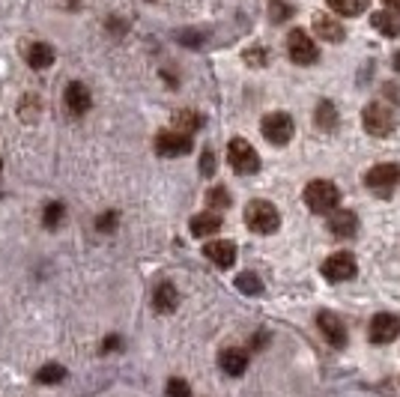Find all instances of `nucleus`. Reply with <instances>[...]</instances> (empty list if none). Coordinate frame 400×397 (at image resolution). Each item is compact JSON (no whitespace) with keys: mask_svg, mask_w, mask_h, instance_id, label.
I'll return each instance as SVG.
<instances>
[{"mask_svg":"<svg viewBox=\"0 0 400 397\" xmlns=\"http://www.w3.org/2000/svg\"><path fill=\"white\" fill-rule=\"evenodd\" d=\"M245 225L260 236H269L281 227V215L269 201H251L248 206H245Z\"/></svg>","mask_w":400,"mask_h":397,"instance_id":"f257e3e1","label":"nucleus"},{"mask_svg":"<svg viewBox=\"0 0 400 397\" xmlns=\"http://www.w3.org/2000/svg\"><path fill=\"white\" fill-rule=\"evenodd\" d=\"M305 203H308V209L317 215H325V212L332 215L341 203V192L334 183H329V179H314V183H308V188H305Z\"/></svg>","mask_w":400,"mask_h":397,"instance_id":"f03ea898","label":"nucleus"},{"mask_svg":"<svg viewBox=\"0 0 400 397\" xmlns=\"http://www.w3.org/2000/svg\"><path fill=\"white\" fill-rule=\"evenodd\" d=\"M362 126L367 135H373V138H388L391 131H395L397 126V120H395V114H391V107L388 105H382V102H371L362 111Z\"/></svg>","mask_w":400,"mask_h":397,"instance_id":"7ed1b4c3","label":"nucleus"},{"mask_svg":"<svg viewBox=\"0 0 400 397\" xmlns=\"http://www.w3.org/2000/svg\"><path fill=\"white\" fill-rule=\"evenodd\" d=\"M400 183V168L391 162H382V164H373L371 170L364 173V185L371 188L377 197H391V192L397 188Z\"/></svg>","mask_w":400,"mask_h":397,"instance_id":"20e7f679","label":"nucleus"},{"mask_svg":"<svg viewBox=\"0 0 400 397\" xmlns=\"http://www.w3.org/2000/svg\"><path fill=\"white\" fill-rule=\"evenodd\" d=\"M227 162H230V168L236 173H242V177L260 170V155L245 138H233L230 144H227Z\"/></svg>","mask_w":400,"mask_h":397,"instance_id":"39448f33","label":"nucleus"},{"mask_svg":"<svg viewBox=\"0 0 400 397\" xmlns=\"http://www.w3.org/2000/svg\"><path fill=\"white\" fill-rule=\"evenodd\" d=\"M260 131H263V138L269 140V144L284 146V144H290V138H293V131H296V126H293L290 114L272 111V114H266V117H263V123H260Z\"/></svg>","mask_w":400,"mask_h":397,"instance_id":"423d86ee","label":"nucleus"},{"mask_svg":"<svg viewBox=\"0 0 400 397\" xmlns=\"http://www.w3.org/2000/svg\"><path fill=\"white\" fill-rule=\"evenodd\" d=\"M287 54L296 66H314L320 60V48L314 45V39L305 30H290L287 36Z\"/></svg>","mask_w":400,"mask_h":397,"instance_id":"0eeeda50","label":"nucleus"},{"mask_svg":"<svg viewBox=\"0 0 400 397\" xmlns=\"http://www.w3.org/2000/svg\"><path fill=\"white\" fill-rule=\"evenodd\" d=\"M320 272H323L325 281H332V284H344V281L356 278L358 266H356V257L349 251H338V254H332V257L323 263Z\"/></svg>","mask_w":400,"mask_h":397,"instance_id":"6e6552de","label":"nucleus"},{"mask_svg":"<svg viewBox=\"0 0 400 397\" xmlns=\"http://www.w3.org/2000/svg\"><path fill=\"white\" fill-rule=\"evenodd\" d=\"M317 329H320V335L334 346V350H344L347 346V329H344V322H341L338 313L320 311L317 313Z\"/></svg>","mask_w":400,"mask_h":397,"instance_id":"1a4fd4ad","label":"nucleus"},{"mask_svg":"<svg viewBox=\"0 0 400 397\" xmlns=\"http://www.w3.org/2000/svg\"><path fill=\"white\" fill-rule=\"evenodd\" d=\"M191 146H194L191 135H185V131H176V129L174 131H159V138H156V150L161 155H168V159L191 153Z\"/></svg>","mask_w":400,"mask_h":397,"instance_id":"9d476101","label":"nucleus"},{"mask_svg":"<svg viewBox=\"0 0 400 397\" xmlns=\"http://www.w3.org/2000/svg\"><path fill=\"white\" fill-rule=\"evenodd\" d=\"M397 335H400V317H395V313H377L371 320V326H367V337L373 344H391Z\"/></svg>","mask_w":400,"mask_h":397,"instance_id":"9b49d317","label":"nucleus"},{"mask_svg":"<svg viewBox=\"0 0 400 397\" xmlns=\"http://www.w3.org/2000/svg\"><path fill=\"white\" fill-rule=\"evenodd\" d=\"M63 102H66V111L72 117H84L90 107H93V96H90V90L81 84V81H72V84H66Z\"/></svg>","mask_w":400,"mask_h":397,"instance_id":"f8f14e48","label":"nucleus"},{"mask_svg":"<svg viewBox=\"0 0 400 397\" xmlns=\"http://www.w3.org/2000/svg\"><path fill=\"white\" fill-rule=\"evenodd\" d=\"M203 254L206 260H212L218 269H230L236 263V245L227 242V239H212V242L203 245Z\"/></svg>","mask_w":400,"mask_h":397,"instance_id":"ddd939ff","label":"nucleus"},{"mask_svg":"<svg viewBox=\"0 0 400 397\" xmlns=\"http://www.w3.org/2000/svg\"><path fill=\"white\" fill-rule=\"evenodd\" d=\"M314 33L320 39H325V42H344V36H347L344 24L334 21L332 15H323V12L314 15Z\"/></svg>","mask_w":400,"mask_h":397,"instance_id":"4468645a","label":"nucleus"},{"mask_svg":"<svg viewBox=\"0 0 400 397\" xmlns=\"http://www.w3.org/2000/svg\"><path fill=\"white\" fill-rule=\"evenodd\" d=\"M329 230H332V236H338V239H349L358 230V218H356V212H349V209H334L329 215Z\"/></svg>","mask_w":400,"mask_h":397,"instance_id":"2eb2a0df","label":"nucleus"},{"mask_svg":"<svg viewBox=\"0 0 400 397\" xmlns=\"http://www.w3.org/2000/svg\"><path fill=\"white\" fill-rule=\"evenodd\" d=\"M218 365H222L227 376H242L248 370V353L239 350V346H230V350H224L218 355Z\"/></svg>","mask_w":400,"mask_h":397,"instance_id":"dca6fc26","label":"nucleus"},{"mask_svg":"<svg viewBox=\"0 0 400 397\" xmlns=\"http://www.w3.org/2000/svg\"><path fill=\"white\" fill-rule=\"evenodd\" d=\"M24 60H27L30 69L42 72V69H48V66L54 63V48L48 42H30L27 48H24Z\"/></svg>","mask_w":400,"mask_h":397,"instance_id":"f3484780","label":"nucleus"},{"mask_svg":"<svg viewBox=\"0 0 400 397\" xmlns=\"http://www.w3.org/2000/svg\"><path fill=\"white\" fill-rule=\"evenodd\" d=\"M179 305V293L174 284H168V281H161V284L156 287V293H152V308H156L159 313H174Z\"/></svg>","mask_w":400,"mask_h":397,"instance_id":"a211bd4d","label":"nucleus"},{"mask_svg":"<svg viewBox=\"0 0 400 397\" xmlns=\"http://www.w3.org/2000/svg\"><path fill=\"white\" fill-rule=\"evenodd\" d=\"M191 236H198V239H203V236H215L218 230H222V215L218 212H200V215H194L191 218Z\"/></svg>","mask_w":400,"mask_h":397,"instance_id":"6ab92c4d","label":"nucleus"},{"mask_svg":"<svg viewBox=\"0 0 400 397\" xmlns=\"http://www.w3.org/2000/svg\"><path fill=\"white\" fill-rule=\"evenodd\" d=\"M314 123H317V129H323V131H332L334 126H338V107H334V105L329 102V99H323V102L317 105Z\"/></svg>","mask_w":400,"mask_h":397,"instance_id":"aec40b11","label":"nucleus"},{"mask_svg":"<svg viewBox=\"0 0 400 397\" xmlns=\"http://www.w3.org/2000/svg\"><path fill=\"white\" fill-rule=\"evenodd\" d=\"M66 379V368L57 365V361H48V365H42L36 370V383L39 385H57Z\"/></svg>","mask_w":400,"mask_h":397,"instance_id":"412c9836","label":"nucleus"},{"mask_svg":"<svg viewBox=\"0 0 400 397\" xmlns=\"http://www.w3.org/2000/svg\"><path fill=\"white\" fill-rule=\"evenodd\" d=\"M371 24L382 33V36H400V21H397V15H391V12H373Z\"/></svg>","mask_w":400,"mask_h":397,"instance_id":"4be33fe9","label":"nucleus"},{"mask_svg":"<svg viewBox=\"0 0 400 397\" xmlns=\"http://www.w3.org/2000/svg\"><path fill=\"white\" fill-rule=\"evenodd\" d=\"M174 126H176V131H185V135H191V131H198L203 126V117H200L198 111H176Z\"/></svg>","mask_w":400,"mask_h":397,"instance_id":"5701e85b","label":"nucleus"},{"mask_svg":"<svg viewBox=\"0 0 400 397\" xmlns=\"http://www.w3.org/2000/svg\"><path fill=\"white\" fill-rule=\"evenodd\" d=\"M206 206L212 212H224L227 206H230V192H227L224 185H215L206 192Z\"/></svg>","mask_w":400,"mask_h":397,"instance_id":"b1692460","label":"nucleus"},{"mask_svg":"<svg viewBox=\"0 0 400 397\" xmlns=\"http://www.w3.org/2000/svg\"><path fill=\"white\" fill-rule=\"evenodd\" d=\"M329 6L338 15H347V18H353V15L358 12H364V6H367V0H329Z\"/></svg>","mask_w":400,"mask_h":397,"instance_id":"393cba45","label":"nucleus"},{"mask_svg":"<svg viewBox=\"0 0 400 397\" xmlns=\"http://www.w3.org/2000/svg\"><path fill=\"white\" fill-rule=\"evenodd\" d=\"M236 287H239V293L245 296H260L263 293V284H260V278L254 272H242L239 278H236Z\"/></svg>","mask_w":400,"mask_h":397,"instance_id":"a878e982","label":"nucleus"},{"mask_svg":"<svg viewBox=\"0 0 400 397\" xmlns=\"http://www.w3.org/2000/svg\"><path fill=\"white\" fill-rule=\"evenodd\" d=\"M63 215H66V206L63 203H48L45 212H42V225L48 230H54L57 225H63Z\"/></svg>","mask_w":400,"mask_h":397,"instance_id":"bb28decb","label":"nucleus"},{"mask_svg":"<svg viewBox=\"0 0 400 397\" xmlns=\"http://www.w3.org/2000/svg\"><path fill=\"white\" fill-rule=\"evenodd\" d=\"M168 397H191V385L179 376H170L168 379Z\"/></svg>","mask_w":400,"mask_h":397,"instance_id":"cd10ccee","label":"nucleus"},{"mask_svg":"<svg viewBox=\"0 0 400 397\" xmlns=\"http://www.w3.org/2000/svg\"><path fill=\"white\" fill-rule=\"evenodd\" d=\"M293 15V10L287 3H281V0H272V3H269V18H272L275 24H281V21H287Z\"/></svg>","mask_w":400,"mask_h":397,"instance_id":"c85d7f7f","label":"nucleus"},{"mask_svg":"<svg viewBox=\"0 0 400 397\" xmlns=\"http://www.w3.org/2000/svg\"><path fill=\"white\" fill-rule=\"evenodd\" d=\"M117 221H120V212H105V215H99L96 218V230H102V233H111L114 227H117Z\"/></svg>","mask_w":400,"mask_h":397,"instance_id":"c756f323","label":"nucleus"},{"mask_svg":"<svg viewBox=\"0 0 400 397\" xmlns=\"http://www.w3.org/2000/svg\"><path fill=\"white\" fill-rule=\"evenodd\" d=\"M242 57H245V63L254 66V69H263V66H266V51H263V48H248Z\"/></svg>","mask_w":400,"mask_h":397,"instance_id":"7c9ffc66","label":"nucleus"},{"mask_svg":"<svg viewBox=\"0 0 400 397\" xmlns=\"http://www.w3.org/2000/svg\"><path fill=\"white\" fill-rule=\"evenodd\" d=\"M200 173H203V177H212V173H215V153H212V150H203V155H200Z\"/></svg>","mask_w":400,"mask_h":397,"instance_id":"2f4dec72","label":"nucleus"},{"mask_svg":"<svg viewBox=\"0 0 400 397\" xmlns=\"http://www.w3.org/2000/svg\"><path fill=\"white\" fill-rule=\"evenodd\" d=\"M179 42H185L189 48H200L203 33H191V30H185V33H179Z\"/></svg>","mask_w":400,"mask_h":397,"instance_id":"473e14b6","label":"nucleus"},{"mask_svg":"<svg viewBox=\"0 0 400 397\" xmlns=\"http://www.w3.org/2000/svg\"><path fill=\"white\" fill-rule=\"evenodd\" d=\"M120 346H122V341L117 335H111V337H105L102 341V353H114V350H120Z\"/></svg>","mask_w":400,"mask_h":397,"instance_id":"72a5a7b5","label":"nucleus"},{"mask_svg":"<svg viewBox=\"0 0 400 397\" xmlns=\"http://www.w3.org/2000/svg\"><path fill=\"white\" fill-rule=\"evenodd\" d=\"M382 3L388 6V10H395V12H400V0H382Z\"/></svg>","mask_w":400,"mask_h":397,"instance_id":"f704fd0d","label":"nucleus"},{"mask_svg":"<svg viewBox=\"0 0 400 397\" xmlns=\"http://www.w3.org/2000/svg\"><path fill=\"white\" fill-rule=\"evenodd\" d=\"M395 69H397V72H400V51H397V54H395Z\"/></svg>","mask_w":400,"mask_h":397,"instance_id":"c9c22d12","label":"nucleus"},{"mask_svg":"<svg viewBox=\"0 0 400 397\" xmlns=\"http://www.w3.org/2000/svg\"><path fill=\"white\" fill-rule=\"evenodd\" d=\"M0 168H3V159H0Z\"/></svg>","mask_w":400,"mask_h":397,"instance_id":"e433bc0d","label":"nucleus"},{"mask_svg":"<svg viewBox=\"0 0 400 397\" xmlns=\"http://www.w3.org/2000/svg\"><path fill=\"white\" fill-rule=\"evenodd\" d=\"M150 3H152V0H150Z\"/></svg>","mask_w":400,"mask_h":397,"instance_id":"4c0bfd02","label":"nucleus"}]
</instances>
